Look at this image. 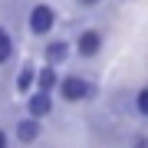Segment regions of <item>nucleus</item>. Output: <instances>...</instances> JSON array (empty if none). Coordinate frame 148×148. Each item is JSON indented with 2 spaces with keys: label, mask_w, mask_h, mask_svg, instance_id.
Instances as JSON below:
<instances>
[{
  "label": "nucleus",
  "mask_w": 148,
  "mask_h": 148,
  "mask_svg": "<svg viewBox=\"0 0 148 148\" xmlns=\"http://www.w3.org/2000/svg\"><path fill=\"white\" fill-rule=\"evenodd\" d=\"M89 95V82L82 79V76H69V79H63V99L66 102H79Z\"/></svg>",
  "instance_id": "obj_1"
},
{
  "label": "nucleus",
  "mask_w": 148,
  "mask_h": 148,
  "mask_svg": "<svg viewBox=\"0 0 148 148\" xmlns=\"http://www.w3.org/2000/svg\"><path fill=\"white\" fill-rule=\"evenodd\" d=\"M53 20H56V16H53V10L40 3L36 10L30 13V30H33V33H49V30H53Z\"/></svg>",
  "instance_id": "obj_2"
},
{
  "label": "nucleus",
  "mask_w": 148,
  "mask_h": 148,
  "mask_svg": "<svg viewBox=\"0 0 148 148\" xmlns=\"http://www.w3.org/2000/svg\"><path fill=\"white\" fill-rule=\"evenodd\" d=\"M99 49H102V36L95 30H86L79 36V56H95Z\"/></svg>",
  "instance_id": "obj_3"
},
{
  "label": "nucleus",
  "mask_w": 148,
  "mask_h": 148,
  "mask_svg": "<svg viewBox=\"0 0 148 148\" xmlns=\"http://www.w3.org/2000/svg\"><path fill=\"white\" fill-rule=\"evenodd\" d=\"M49 109H53V106H49V95L40 89V95H33V99H30V115H33V119H40V115H46Z\"/></svg>",
  "instance_id": "obj_4"
},
{
  "label": "nucleus",
  "mask_w": 148,
  "mask_h": 148,
  "mask_svg": "<svg viewBox=\"0 0 148 148\" xmlns=\"http://www.w3.org/2000/svg\"><path fill=\"white\" fill-rule=\"evenodd\" d=\"M36 135H40L36 119H27V122H20V125H16V138H20V142H33Z\"/></svg>",
  "instance_id": "obj_5"
},
{
  "label": "nucleus",
  "mask_w": 148,
  "mask_h": 148,
  "mask_svg": "<svg viewBox=\"0 0 148 148\" xmlns=\"http://www.w3.org/2000/svg\"><path fill=\"white\" fill-rule=\"evenodd\" d=\"M36 82H40V89L43 92H49V89H53V86H56V73H53V69H40V76H36Z\"/></svg>",
  "instance_id": "obj_6"
},
{
  "label": "nucleus",
  "mask_w": 148,
  "mask_h": 148,
  "mask_svg": "<svg viewBox=\"0 0 148 148\" xmlns=\"http://www.w3.org/2000/svg\"><path fill=\"white\" fill-rule=\"evenodd\" d=\"M46 56H49V63H63V59L69 56V46L66 43H53V46L46 49Z\"/></svg>",
  "instance_id": "obj_7"
},
{
  "label": "nucleus",
  "mask_w": 148,
  "mask_h": 148,
  "mask_svg": "<svg viewBox=\"0 0 148 148\" xmlns=\"http://www.w3.org/2000/svg\"><path fill=\"white\" fill-rule=\"evenodd\" d=\"M10 56H13V43H10V36H7L3 30H0V63H7Z\"/></svg>",
  "instance_id": "obj_8"
},
{
  "label": "nucleus",
  "mask_w": 148,
  "mask_h": 148,
  "mask_svg": "<svg viewBox=\"0 0 148 148\" xmlns=\"http://www.w3.org/2000/svg\"><path fill=\"white\" fill-rule=\"evenodd\" d=\"M30 86H33V66H23L20 79H16V89H30Z\"/></svg>",
  "instance_id": "obj_9"
},
{
  "label": "nucleus",
  "mask_w": 148,
  "mask_h": 148,
  "mask_svg": "<svg viewBox=\"0 0 148 148\" xmlns=\"http://www.w3.org/2000/svg\"><path fill=\"white\" fill-rule=\"evenodd\" d=\"M135 112H148V92H138V99H135Z\"/></svg>",
  "instance_id": "obj_10"
},
{
  "label": "nucleus",
  "mask_w": 148,
  "mask_h": 148,
  "mask_svg": "<svg viewBox=\"0 0 148 148\" xmlns=\"http://www.w3.org/2000/svg\"><path fill=\"white\" fill-rule=\"evenodd\" d=\"M0 148H7V135L3 132H0Z\"/></svg>",
  "instance_id": "obj_11"
},
{
  "label": "nucleus",
  "mask_w": 148,
  "mask_h": 148,
  "mask_svg": "<svg viewBox=\"0 0 148 148\" xmlns=\"http://www.w3.org/2000/svg\"><path fill=\"white\" fill-rule=\"evenodd\" d=\"M79 3H82V7H92V3H95V0H79Z\"/></svg>",
  "instance_id": "obj_12"
}]
</instances>
